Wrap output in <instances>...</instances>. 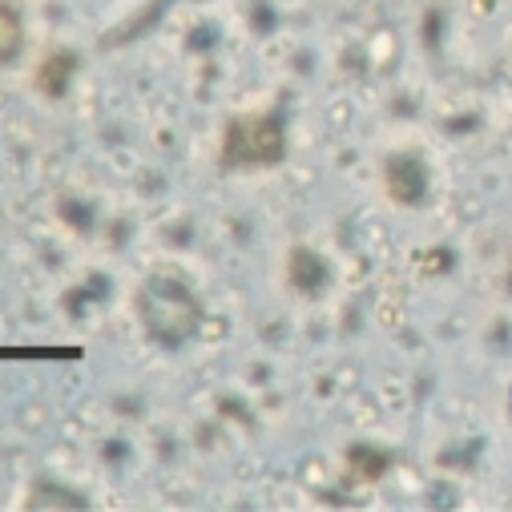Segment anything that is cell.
<instances>
[{"mask_svg":"<svg viewBox=\"0 0 512 512\" xmlns=\"http://www.w3.org/2000/svg\"><path fill=\"white\" fill-rule=\"evenodd\" d=\"M17 49H21V21L9 5H0V61L17 57Z\"/></svg>","mask_w":512,"mask_h":512,"instance_id":"1","label":"cell"}]
</instances>
